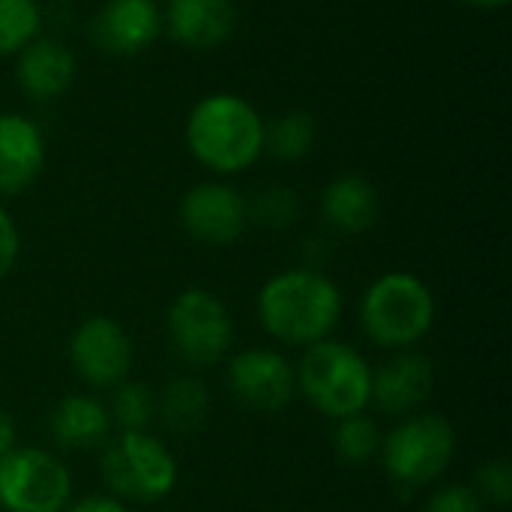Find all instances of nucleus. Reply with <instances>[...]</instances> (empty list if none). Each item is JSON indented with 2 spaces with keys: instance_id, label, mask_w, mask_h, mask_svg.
<instances>
[{
  "instance_id": "12",
  "label": "nucleus",
  "mask_w": 512,
  "mask_h": 512,
  "mask_svg": "<svg viewBox=\"0 0 512 512\" xmlns=\"http://www.w3.org/2000/svg\"><path fill=\"white\" fill-rule=\"evenodd\" d=\"M162 33V9L156 0H105L93 15L90 36L99 51L135 57Z\"/></svg>"
},
{
  "instance_id": "5",
  "label": "nucleus",
  "mask_w": 512,
  "mask_h": 512,
  "mask_svg": "<svg viewBox=\"0 0 512 512\" xmlns=\"http://www.w3.org/2000/svg\"><path fill=\"white\" fill-rule=\"evenodd\" d=\"M456 432L438 414L402 417L387 435H381V465L384 474L399 489L432 486L453 462Z\"/></svg>"
},
{
  "instance_id": "17",
  "label": "nucleus",
  "mask_w": 512,
  "mask_h": 512,
  "mask_svg": "<svg viewBox=\"0 0 512 512\" xmlns=\"http://www.w3.org/2000/svg\"><path fill=\"white\" fill-rule=\"evenodd\" d=\"M111 426L108 405L90 393L63 396L48 417V432L63 450H93L108 441Z\"/></svg>"
},
{
  "instance_id": "1",
  "label": "nucleus",
  "mask_w": 512,
  "mask_h": 512,
  "mask_svg": "<svg viewBox=\"0 0 512 512\" xmlns=\"http://www.w3.org/2000/svg\"><path fill=\"white\" fill-rule=\"evenodd\" d=\"M261 327L282 345H315L330 339L342 318L339 288L312 267L285 270L264 282L258 294Z\"/></svg>"
},
{
  "instance_id": "2",
  "label": "nucleus",
  "mask_w": 512,
  "mask_h": 512,
  "mask_svg": "<svg viewBox=\"0 0 512 512\" xmlns=\"http://www.w3.org/2000/svg\"><path fill=\"white\" fill-rule=\"evenodd\" d=\"M186 147L213 174H240L264 156V117L237 93H210L186 117Z\"/></svg>"
},
{
  "instance_id": "9",
  "label": "nucleus",
  "mask_w": 512,
  "mask_h": 512,
  "mask_svg": "<svg viewBox=\"0 0 512 512\" xmlns=\"http://www.w3.org/2000/svg\"><path fill=\"white\" fill-rule=\"evenodd\" d=\"M180 225L204 246H231L249 225V201L225 180L198 183L180 201Z\"/></svg>"
},
{
  "instance_id": "30",
  "label": "nucleus",
  "mask_w": 512,
  "mask_h": 512,
  "mask_svg": "<svg viewBox=\"0 0 512 512\" xmlns=\"http://www.w3.org/2000/svg\"><path fill=\"white\" fill-rule=\"evenodd\" d=\"M459 3L474 6V9H501V6H507L510 0H459Z\"/></svg>"
},
{
  "instance_id": "16",
  "label": "nucleus",
  "mask_w": 512,
  "mask_h": 512,
  "mask_svg": "<svg viewBox=\"0 0 512 512\" xmlns=\"http://www.w3.org/2000/svg\"><path fill=\"white\" fill-rule=\"evenodd\" d=\"M45 165V138L24 114H0V195H18L36 183Z\"/></svg>"
},
{
  "instance_id": "28",
  "label": "nucleus",
  "mask_w": 512,
  "mask_h": 512,
  "mask_svg": "<svg viewBox=\"0 0 512 512\" xmlns=\"http://www.w3.org/2000/svg\"><path fill=\"white\" fill-rule=\"evenodd\" d=\"M63 512H129L126 504L114 495H90L81 501H69Z\"/></svg>"
},
{
  "instance_id": "15",
  "label": "nucleus",
  "mask_w": 512,
  "mask_h": 512,
  "mask_svg": "<svg viewBox=\"0 0 512 512\" xmlns=\"http://www.w3.org/2000/svg\"><path fill=\"white\" fill-rule=\"evenodd\" d=\"M75 69H78L75 54L63 42L45 39V36L30 39L18 51V60H15L18 87L36 102L63 96L75 81Z\"/></svg>"
},
{
  "instance_id": "23",
  "label": "nucleus",
  "mask_w": 512,
  "mask_h": 512,
  "mask_svg": "<svg viewBox=\"0 0 512 512\" xmlns=\"http://www.w3.org/2000/svg\"><path fill=\"white\" fill-rule=\"evenodd\" d=\"M36 0H0V57L18 54L39 33Z\"/></svg>"
},
{
  "instance_id": "14",
  "label": "nucleus",
  "mask_w": 512,
  "mask_h": 512,
  "mask_svg": "<svg viewBox=\"0 0 512 512\" xmlns=\"http://www.w3.org/2000/svg\"><path fill=\"white\" fill-rule=\"evenodd\" d=\"M162 30L189 51H213L234 36L237 6L234 0H168Z\"/></svg>"
},
{
  "instance_id": "29",
  "label": "nucleus",
  "mask_w": 512,
  "mask_h": 512,
  "mask_svg": "<svg viewBox=\"0 0 512 512\" xmlns=\"http://www.w3.org/2000/svg\"><path fill=\"white\" fill-rule=\"evenodd\" d=\"M15 447V423L9 417V411L0 408V456H6Z\"/></svg>"
},
{
  "instance_id": "25",
  "label": "nucleus",
  "mask_w": 512,
  "mask_h": 512,
  "mask_svg": "<svg viewBox=\"0 0 512 512\" xmlns=\"http://www.w3.org/2000/svg\"><path fill=\"white\" fill-rule=\"evenodd\" d=\"M483 504H495V507H507L512 498V468L507 459H495V462H486L477 477H474V486H471Z\"/></svg>"
},
{
  "instance_id": "20",
  "label": "nucleus",
  "mask_w": 512,
  "mask_h": 512,
  "mask_svg": "<svg viewBox=\"0 0 512 512\" xmlns=\"http://www.w3.org/2000/svg\"><path fill=\"white\" fill-rule=\"evenodd\" d=\"M318 141V123L309 111H285L264 123V153L279 162H300Z\"/></svg>"
},
{
  "instance_id": "4",
  "label": "nucleus",
  "mask_w": 512,
  "mask_h": 512,
  "mask_svg": "<svg viewBox=\"0 0 512 512\" xmlns=\"http://www.w3.org/2000/svg\"><path fill=\"white\" fill-rule=\"evenodd\" d=\"M366 336L387 351H408L435 324V297L414 273H384L369 285L360 303Z\"/></svg>"
},
{
  "instance_id": "3",
  "label": "nucleus",
  "mask_w": 512,
  "mask_h": 512,
  "mask_svg": "<svg viewBox=\"0 0 512 512\" xmlns=\"http://www.w3.org/2000/svg\"><path fill=\"white\" fill-rule=\"evenodd\" d=\"M294 372L303 399L330 420L363 414L372 405V369L345 342L321 339L309 345Z\"/></svg>"
},
{
  "instance_id": "10",
  "label": "nucleus",
  "mask_w": 512,
  "mask_h": 512,
  "mask_svg": "<svg viewBox=\"0 0 512 512\" xmlns=\"http://www.w3.org/2000/svg\"><path fill=\"white\" fill-rule=\"evenodd\" d=\"M69 360L75 375L93 390H114L126 381L132 366L129 333L105 315H93L78 324L69 342Z\"/></svg>"
},
{
  "instance_id": "8",
  "label": "nucleus",
  "mask_w": 512,
  "mask_h": 512,
  "mask_svg": "<svg viewBox=\"0 0 512 512\" xmlns=\"http://www.w3.org/2000/svg\"><path fill=\"white\" fill-rule=\"evenodd\" d=\"M72 498V474L42 447H12L0 456V510L63 512Z\"/></svg>"
},
{
  "instance_id": "19",
  "label": "nucleus",
  "mask_w": 512,
  "mask_h": 512,
  "mask_svg": "<svg viewBox=\"0 0 512 512\" xmlns=\"http://www.w3.org/2000/svg\"><path fill=\"white\" fill-rule=\"evenodd\" d=\"M159 414L171 432L189 435L204 426V420L210 414V393L198 378H177L165 387Z\"/></svg>"
},
{
  "instance_id": "26",
  "label": "nucleus",
  "mask_w": 512,
  "mask_h": 512,
  "mask_svg": "<svg viewBox=\"0 0 512 512\" xmlns=\"http://www.w3.org/2000/svg\"><path fill=\"white\" fill-rule=\"evenodd\" d=\"M423 512H486V504L468 486H447V489H438L429 498Z\"/></svg>"
},
{
  "instance_id": "18",
  "label": "nucleus",
  "mask_w": 512,
  "mask_h": 512,
  "mask_svg": "<svg viewBox=\"0 0 512 512\" xmlns=\"http://www.w3.org/2000/svg\"><path fill=\"white\" fill-rule=\"evenodd\" d=\"M378 210H381L378 189L363 174H342L321 195L324 222L348 237L366 234L378 222Z\"/></svg>"
},
{
  "instance_id": "22",
  "label": "nucleus",
  "mask_w": 512,
  "mask_h": 512,
  "mask_svg": "<svg viewBox=\"0 0 512 512\" xmlns=\"http://www.w3.org/2000/svg\"><path fill=\"white\" fill-rule=\"evenodd\" d=\"M153 411H156V402H153V393L144 384L123 381V384L114 387L108 414H111V423H117L123 432H147V426L153 420Z\"/></svg>"
},
{
  "instance_id": "6",
  "label": "nucleus",
  "mask_w": 512,
  "mask_h": 512,
  "mask_svg": "<svg viewBox=\"0 0 512 512\" xmlns=\"http://www.w3.org/2000/svg\"><path fill=\"white\" fill-rule=\"evenodd\" d=\"M102 480L120 501L156 504L177 486V459L150 432H123L105 447Z\"/></svg>"
},
{
  "instance_id": "7",
  "label": "nucleus",
  "mask_w": 512,
  "mask_h": 512,
  "mask_svg": "<svg viewBox=\"0 0 512 512\" xmlns=\"http://www.w3.org/2000/svg\"><path fill=\"white\" fill-rule=\"evenodd\" d=\"M168 339L183 363L195 369L216 366L234 342L231 312L216 294L189 288L168 309Z\"/></svg>"
},
{
  "instance_id": "11",
  "label": "nucleus",
  "mask_w": 512,
  "mask_h": 512,
  "mask_svg": "<svg viewBox=\"0 0 512 512\" xmlns=\"http://www.w3.org/2000/svg\"><path fill=\"white\" fill-rule=\"evenodd\" d=\"M228 387L243 408L273 414L291 405L297 372L285 354L273 348H249L228 363Z\"/></svg>"
},
{
  "instance_id": "21",
  "label": "nucleus",
  "mask_w": 512,
  "mask_h": 512,
  "mask_svg": "<svg viewBox=\"0 0 512 512\" xmlns=\"http://www.w3.org/2000/svg\"><path fill=\"white\" fill-rule=\"evenodd\" d=\"M333 447L336 456L348 465H363L372 456H378L381 450V432L375 426V420L363 414H351L336 420V432H333Z\"/></svg>"
},
{
  "instance_id": "24",
  "label": "nucleus",
  "mask_w": 512,
  "mask_h": 512,
  "mask_svg": "<svg viewBox=\"0 0 512 512\" xmlns=\"http://www.w3.org/2000/svg\"><path fill=\"white\" fill-rule=\"evenodd\" d=\"M297 210H300V198L285 186H273L249 204V219H255L264 228H288Z\"/></svg>"
},
{
  "instance_id": "13",
  "label": "nucleus",
  "mask_w": 512,
  "mask_h": 512,
  "mask_svg": "<svg viewBox=\"0 0 512 512\" xmlns=\"http://www.w3.org/2000/svg\"><path fill=\"white\" fill-rule=\"evenodd\" d=\"M435 387V366L426 354L396 351L393 360L372 372V402L393 417H411Z\"/></svg>"
},
{
  "instance_id": "27",
  "label": "nucleus",
  "mask_w": 512,
  "mask_h": 512,
  "mask_svg": "<svg viewBox=\"0 0 512 512\" xmlns=\"http://www.w3.org/2000/svg\"><path fill=\"white\" fill-rule=\"evenodd\" d=\"M18 249H21V237L15 228V219L6 213V207L0 204V279L9 276V270L18 261Z\"/></svg>"
}]
</instances>
